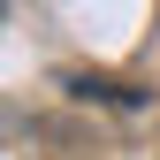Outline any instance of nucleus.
<instances>
[{"mask_svg": "<svg viewBox=\"0 0 160 160\" xmlns=\"http://www.w3.org/2000/svg\"><path fill=\"white\" fill-rule=\"evenodd\" d=\"M69 92H84V99H114V107H145V92L137 84H107V76H61Z\"/></svg>", "mask_w": 160, "mask_h": 160, "instance_id": "obj_1", "label": "nucleus"}]
</instances>
